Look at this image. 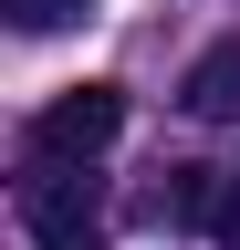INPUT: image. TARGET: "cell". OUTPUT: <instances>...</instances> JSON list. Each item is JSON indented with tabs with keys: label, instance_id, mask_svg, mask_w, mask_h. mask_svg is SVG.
Wrapping results in <instances>:
<instances>
[{
	"label": "cell",
	"instance_id": "6da1fadb",
	"mask_svg": "<svg viewBox=\"0 0 240 250\" xmlns=\"http://www.w3.org/2000/svg\"><path fill=\"white\" fill-rule=\"evenodd\" d=\"M21 229H32V250H105V198L84 167H42L21 177Z\"/></svg>",
	"mask_w": 240,
	"mask_h": 250
},
{
	"label": "cell",
	"instance_id": "7a4b0ae2",
	"mask_svg": "<svg viewBox=\"0 0 240 250\" xmlns=\"http://www.w3.org/2000/svg\"><path fill=\"white\" fill-rule=\"evenodd\" d=\"M115 136H126V94L115 83H73V94H52L32 115V156L42 167H94Z\"/></svg>",
	"mask_w": 240,
	"mask_h": 250
},
{
	"label": "cell",
	"instance_id": "3957f363",
	"mask_svg": "<svg viewBox=\"0 0 240 250\" xmlns=\"http://www.w3.org/2000/svg\"><path fill=\"white\" fill-rule=\"evenodd\" d=\"M177 104H188L198 125H240V31H230L219 52H198V62H188V83H177Z\"/></svg>",
	"mask_w": 240,
	"mask_h": 250
},
{
	"label": "cell",
	"instance_id": "277c9868",
	"mask_svg": "<svg viewBox=\"0 0 240 250\" xmlns=\"http://www.w3.org/2000/svg\"><path fill=\"white\" fill-rule=\"evenodd\" d=\"M219 188L230 177H209V167H167L146 188V219H157V229H209V219H219Z\"/></svg>",
	"mask_w": 240,
	"mask_h": 250
},
{
	"label": "cell",
	"instance_id": "5b68a950",
	"mask_svg": "<svg viewBox=\"0 0 240 250\" xmlns=\"http://www.w3.org/2000/svg\"><path fill=\"white\" fill-rule=\"evenodd\" d=\"M11 11V31H73V21H94V0H0Z\"/></svg>",
	"mask_w": 240,
	"mask_h": 250
}]
</instances>
